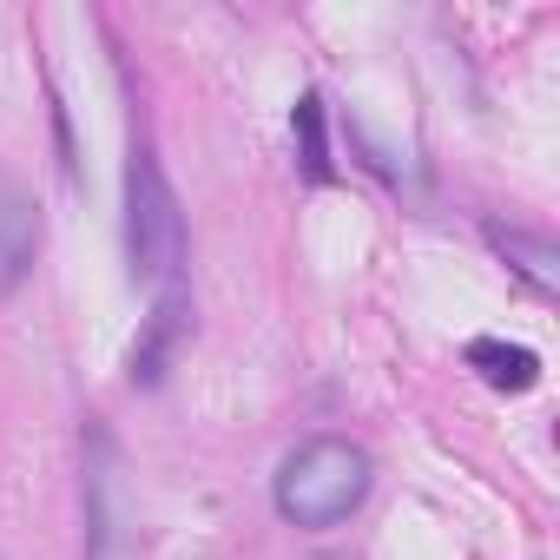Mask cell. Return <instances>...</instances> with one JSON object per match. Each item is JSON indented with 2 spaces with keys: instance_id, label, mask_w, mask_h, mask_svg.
Instances as JSON below:
<instances>
[{
  "instance_id": "obj_6",
  "label": "cell",
  "mask_w": 560,
  "mask_h": 560,
  "mask_svg": "<svg viewBox=\"0 0 560 560\" xmlns=\"http://www.w3.org/2000/svg\"><path fill=\"white\" fill-rule=\"evenodd\" d=\"M488 244H494L521 277H527L540 298H553V291H560V250H553L547 237H534V231H521V224H488Z\"/></svg>"
},
{
  "instance_id": "obj_2",
  "label": "cell",
  "mask_w": 560,
  "mask_h": 560,
  "mask_svg": "<svg viewBox=\"0 0 560 560\" xmlns=\"http://www.w3.org/2000/svg\"><path fill=\"white\" fill-rule=\"evenodd\" d=\"M178 264H185L178 191H172L159 152L145 139H132V159H126V270H132V284L172 291L178 284Z\"/></svg>"
},
{
  "instance_id": "obj_1",
  "label": "cell",
  "mask_w": 560,
  "mask_h": 560,
  "mask_svg": "<svg viewBox=\"0 0 560 560\" xmlns=\"http://www.w3.org/2000/svg\"><path fill=\"white\" fill-rule=\"evenodd\" d=\"M376 488V455L350 435H311L270 475V501L291 527H343Z\"/></svg>"
},
{
  "instance_id": "obj_5",
  "label": "cell",
  "mask_w": 560,
  "mask_h": 560,
  "mask_svg": "<svg viewBox=\"0 0 560 560\" xmlns=\"http://www.w3.org/2000/svg\"><path fill=\"white\" fill-rule=\"evenodd\" d=\"M468 370H475L488 389H501V396H527V389L540 383V357H534L527 343H501V337H475V343H468Z\"/></svg>"
},
{
  "instance_id": "obj_7",
  "label": "cell",
  "mask_w": 560,
  "mask_h": 560,
  "mask_svg": "<svg viewBox=\"0 0 560 560\" xmlns=\"http://www.w3.org/2000/svg\"><path fill=\"white\" fill-rule=\"evenodd\" d=\"M291 132H298V165L311 185H330L337 165H330V119H324V93H298V113H291Z\"/></svg>"
},
{
  "instance_id": "obj_3",
  "label": "cell",
  "mask_w": 560,
  "mask_h": 560,
  "mask_svg": "<svg viewBox=\"0 0 560 560\" xmlns=\"http://www.w3.org/2000/svg\"><path fill=\"white\" fill-rule=\"evenodd\" d=\"M185 337H191V291L172 284V291H159V304H152V317H145V330H139V343H132V357H126L132 389H159L165 370L178 363Z\"/></svg>"
},
{
  "instance_id": "obj_4",
  "label": "cell",
  "mask_w": 560,
  "mask_h": 560,
  "mask_svg": "<svg viewBox=\"0 0 560 560\" xmlns=\"http://www.w3.org/2000/svg\"><path fill=\"white\" fill-rule=\"evenodd\" d=\"M40 237H47V224H40L34 191H21L14 178H0V298H14L34 277Z\"/></svg>"
}]
</instances>
